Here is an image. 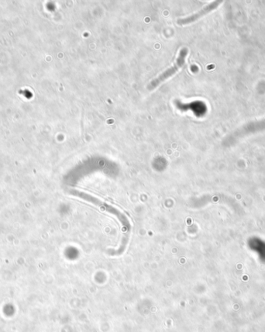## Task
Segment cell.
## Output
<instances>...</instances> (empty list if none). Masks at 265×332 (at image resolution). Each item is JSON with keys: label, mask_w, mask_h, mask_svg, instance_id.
<instances>
[{"label": "cell", "mask_w": 265, "mask_h": 332, "mask_svg": "<svg viewBox=\"0 0 265 332\" xmlns=\"http://www.w3.org/2000/svg\"><path fill=\"white\" fill-rule=\"evenodd\" d=\"M187 54H188V50H187V48H182V49L180 51L178 56H177L175 64H173L171 68H168L166 71H165L163 73H161L159 76H157V78H155L154 80H152V81L149 83L147 89H148L149 90H154V89L157 88L158 86H160L161 83L166 81L167 79H169V78L172 77V75H175V74H176V72L184 65V64H185V58H186Z\"/></svg>", "instance_id": "obj_1"}, {"label": "cell", "mask_w": 265, "mask_h": 332, "mask_svg": "<svg viewBox=\"0 0 265 332\" xmlns=\"http://www.w3.org/2000/svg\"><path fill=\"white\" fill-rule=\"evenodd\" d=\"M221 2L222 1H216V2L208 4V5H207L206 6H205V7L202 9L200 11L197 12V13L191 15L189 17L179 19V20L177 21V24H179V25H187V24H192V23L198 21V20L201 18V17H204L205 15L209 13V12L212 11L214 9H216Z\"/></svg>", "instance_id": "obj_2"}]
</instances>
